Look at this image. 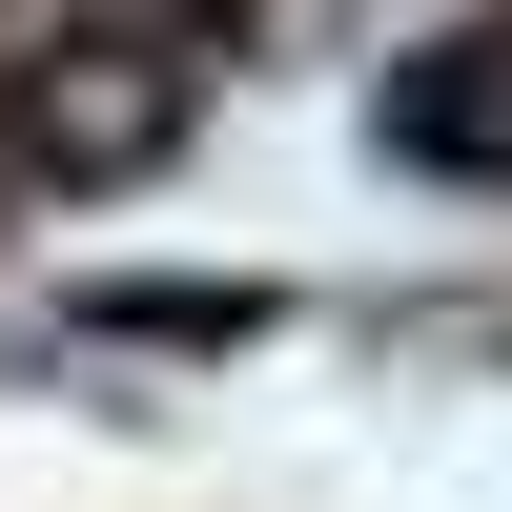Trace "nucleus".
<instances>
[{
  "label": "nucleus",
  "instance_id": "f257e3e1",
  "mask_svg": "<svg viewBox=\"0 0 512 512\" xmlns=\"http://www.w3.org/2000/svg\"><path fill=\"white\" fill-rule=\"evenodd\" d=\"M185 144V62L164 41H62V62H21V164L41 185H123V164Z\"/></svg>",
  "mask_w": 512,
  "mask_h": 512
},
{
  "label": "nucleus",
  "instance_id": "f03ea898",
  "mask_svg": "<svg viewBox=\"0 0 512 512\" xmlns=\"http://www.w3.org/2000/svg\"><path fill=\"white\" fill-rule=\"evenodd\" d=\"M390 144H410V164H472V185H492V164H512V41H431V62L390 82Z\"/></svg>",
  "mask_w": 512,
  "mask_h": 512
}]
</instances>
